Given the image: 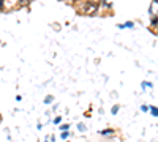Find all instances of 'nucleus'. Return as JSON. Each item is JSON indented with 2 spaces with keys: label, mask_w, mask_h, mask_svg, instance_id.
<instances>
[{
  "label": "nucleus",
  "mask_w": 158,
  "mask_h": 142,
  "mask_svg": "<svg viewBox=\"0 0 158 142\" xmlns=\"http://www.w3.org/2000/svg\"><path fill=\"white\" fill-rule=\"evenodd\" d=\"M98 2H85L82 5V11L85 13V14H94V13L98 10Z\"/></svg>",
  "instance_id": "f257e3e1"
},
{
  "label": "nucleus",
  "mask_w": 158,
  "mask_h": 142,
  "mask_svg": "<svg viewBox=\"0 0 158 142\" xmlns=\"http://www.w3.org/2000/svg\"><path fill=\"white\" fill-rule=\"evenodd\" d=\"M150 112H152V114L155 115V117H158V108H155V106H152V108H150Z\"/></svg>",
  "instance_id": "f03ea898"
},
{
  "label": "nucleus",
  "mask_w": 158,
  "mask_h": 142,
  "mask_svg": "<svg viewBox=\"0 0 158 142\" xmlns=\"http://www.w3.org/2000/svg\"><path fill=\"white\" fill-rule=\"evenodd\" d=\"M118 27H133V22H127L125 25H118Z\"/></svg>",
  "instance_id": "7ed1b4c3"
},
{
  "label": "nucleus",
  "mask_w": 158,
  "mask_h": 142,
  "mask_svg": "<svg viewBox=\"0 0 158 142\" xmlns=\"http://www.w3.org/2000/svg\"><path fill=\"white\" fill-rule=\"evenodd\" d=\"M60 130H62V131H67V130H68V125H62Z\"/></svg>",
  "instance_id": "20e7f679"
},
{
  "label": "nucleus",
  "mask_w": 158,
  "mask_h": 142,
  "mask_svg": "<svg viewBox=\"0 0 158 142\" xmlns=\"http://www.w3.org/2000/svg\"><path fill=\"white\" fill-rule=\"evenodd\" d=\"M117 111H118V106H114L112 108V114H117Z\"/></svg>",
  "instance_id": "39448f33"
}]
</instances>
